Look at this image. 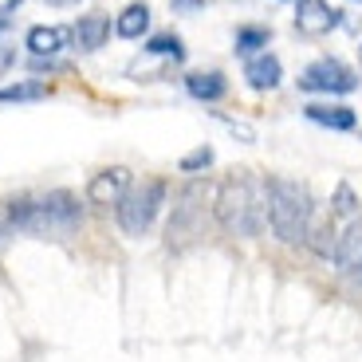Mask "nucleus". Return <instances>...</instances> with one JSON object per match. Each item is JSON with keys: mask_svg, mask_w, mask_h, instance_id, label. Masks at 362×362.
Listing matches in <instances>:
<instances>
[{"mask_svg": "<svg viewBox=\"0 0 362 362\" xmlns=\"http://www.w3.org/2000/svg\"><path fill=\"white\" fill-rule=\"evenodd\" d=\"M213 217L228 236H260L268 228V177L228 173L213 193Z\"/></svg>", "mask_w": 362, "mask_h": 362, "instance_id": "obj_1", "label": "nucleus"}, {"mask_svg": "<svg viewBox=\"0 0 362 362\" xmlns=\"http://www.w3.org/2000/svg\"><path fill=\"white\" fill-rule=\"evenodd\" d=\"M4 221L16 233H36V236H55V233H75L83 225V205L75 193L52 189L44 197H20L4 205Z\"/></svg>", "mask_w": 362, "mask_h": 362, "instance_id": "obj_2", "label": "nucleus"}, {"mask_svg": "<svg viewBox=\"0 0 362 362\" xmlns=\"http://www.w3.org/2000/svg\"><path fill=\"white\" fill-rule=\"evenodd\" d=\"M315 213V197L296 177H268V228L280 245H303Z\"/></svg>", "mask_w": 362, "mask_h": 362, "instance_id": "obj_3", "label": "nucleus"}, {"mask_svg": "<svg viewBox=\"0 0 362 362\" xmlns=\"http://www.w3.org/2000/svg\"><path fill=\"white\" fill-rule=\"evenodd\" d=\"M209 213H213V185H209V177H189L177 189V205H173L170 225H165V248L185 252L189 245H197L205 236Z\"/></svg>", "mask_w": 362, "mask_h": 362, "instance_id": "obj_4", "label": "nucleus"}, {"mask_svg": "<svg viewBox=\"0 0 362 362\" xmlns=\"http://www.w3.org/2000/svg\"><path fill=\"white\" fill-rule=\"evenodd\" d=\"M165 197H170V181L165 177H146V181H138V185H130V193L115 205L118 228L127 236H146L154 228Z\"/></svg>", "mask_w": 362, "mask_h": 362, "instance_id": "obj_5", "label": "nucleus"}, {"mask_svg": "<svg viewBox=\"0 0 362 362\" xmlns=\"http://www.w3.org/2000/svg\"><path fill=\"white\" fill-rule=\"evenodd\" d=\"M296 87L303 90V95L339 99V95H351V90H358V75H354V67H346L339 55H319V59H311V64L299 71Z\"/></svg>", "mask_w": 362, "mask_h": 362, "instance_id": "obj_6", "label": "nucleus"}, {"mask_svg": "<svg viewBox=\"0 0 362 362\" xmlns=\"http://www.w3.org/2000/svg\"><path fill=\"white\" fill-rule=\"evenodd\" d=\"M299 36L308 40H323L331 32L346 24V12L343 8H331V0H296V16H291Z\"/></svg>", "mask_w": 362, "mask_h": 362, "instance_id": "obj_7", "label": "nucleus"}, {"mask_svg": "<svg viewBox=\"0 0 362 362\" xmlns=\"http://www.w3.org/2000/svg\"><path fill=\"white\" fill-rule=\"evenodd\" d=\"M130 185H134V173L127 165H107L87 181V201L90 205H118L130 193Z\"/></svg>", "mask_w": 362, "mask_h": 362, "instance_id": "obj_8", "label": "nucleus"}, {"mask_svg": "<svg viewBox=\"0 0 362 362\" xmlns=\"http://www.w3.org/2000/svg\"><path fill=\"white\" fill-rule=\"evenodd\" d=\"M335 272L339 276H351V280H362V217L346 221V228L339 233L335 245Z\"/></svg>", "mask_w": 362, "mask_h": 362, "instance_id": "obj_9", "label": "nucleus"}, {"mask_svg": "<svg viewBox=\"0 0 362 362\" xmlns=\"http://www.w3.org/2000/svg\"><path fill=\"white\" fill-rule=\"evenodd\" d=\"M303 118H308V122H315V127L335 130V134H346V130L358 127V115H354V107H346V103H335V99L308 103V107H303Z\"/></svg>", "mask_w": 362, "mask_h": 362, "instance_id": "obj_10", "label": "nucleus"}, {"mask_svg": "<svg viewBox=\"0 0 362 362\" xmlns=\"http://www.w3.org/2000/svg\"><path fill=\"white\" fill-rule=\"evenodd\" d=\"M303 245H308V252H315L319 260H331V256H335L339 233H335V213H331V209H319V205H315Z\"/></svg>", "mask_w": 362, "mask_h": 362, "instance_id": "obj_11", "label": "nucleus"}, {"mask_svg": "<svg viewBox=\"0 0 362 362\" xmlns=\"http://www.w3.org/2000/svg\"><path fill=\"white\" fill-rule=\"evenodd\" d=\"M71 44H75V36H71V28H64V24H36V28H28V36H24L28 55H59Z\"/></svg>", "mask_w": 362, "mask_h": 362, "instance_id": "obj_12", "label": "nucleus"}, {"mask_svg": "<svg viewBox=\"0 0 362 362\" xmlns=\"http://www.w3.org/2000/svg\"><path fill=\"white\" fill-rule=\"evenodd\" d=\"M110 32H115V24H110L107 12H87V16H79L71 24V36H75L79 52H99V47H107Z\"/></svg>", "mask_w": 362, "mask_h": 362, "instance_id": "obj_13", "label": "nucleus"}, {"mask_svg": "<svg viewBox=\"0 0 362 362\" xmlns=\"http://www.w3.org/2000/svg\"><path fill=\"white\" fill-rule=\"evenodd\" d=\"M245 83L252 90H276L284 83V64H280V55H252V59H245Z\"/></svg>", "mask_w": 362, "mask_h": 362, "instance_id": "obj_14", "label": "nucleus"}, {"mask_svg": "<svg viewBox=\"0 0 362 362\" xmlns=\"http://www.w3.org/2000/svg\"><path fill=\"white\" fill-rule=\"evenodd\" d=\"M185 90H189V99H197V103H221L228 95V79H225V71H189L185 75Z\"/></svg>", "mask_w": 362, "mask_h": 362, "instance_id": "obj_15", "label": "nucleus"}, {"mask_svg": "<svg viewBox=\"0 0 362 362\" xmlns=\"http://www.w3.org/2000/svg\"><path fill=\"white\" fill-rule=\"evenodd\" d=\"M272 24H240L233 32V52L240 55V59H252V55H264L272 44Z\"/></svg>", "mask_w": 362, "mask_h": 362, "instance_id": "obj_16", "label": "nucleus"}, {"mask_svg": "<svg viewBox=\"0 0 362 362\" xmlns=\"http://www.w3.org/2000/svg\"><path fill=\"white\" fill-rule=\"evenodd\" d=\"M150 32V4L146 0H134L115 16V36L118 40H142Z\"/></svg>", "mask_w": 362, "mask_h": 362, "instance_id": "obj_17", "label": "nucleus"}, {"mask_svg": "<svg viewBox=\"0 0 362 362\" xmlns=\"http://www.w3.org/2000/svg\"><path fill=\"white\" fill-rule=\"evenodd\" d=\"M146 55H158V59H170V64H185V40L177 32H158L142 44Z\"/></svg>", "mask_w": 362, "mask_h": 362, "instance_id": "obj_18", "label": "nucleus"}, {"mask_svg": "<svg viewBox=\"0 0 362 362\" xmlns=\"http://www.w3.org/2000/svg\"><path fill=\"white\" fill-rule=\"evenodd\" d=\"M47 83L44 79H16L0 87V103H44Z\"/></svg>", "mask_w": 362, "mask_h": 362, "instance_id": "obj_19", "label": "nucleus"}, {"mask_svg": "<svg viewBox=\"0 0 362 362\" xmlns=\"http://www.w3.org/2000/svg\"><path fill=\"white\" fill-rule=\"evenodd\" d=\"M358 205H362V201H358V193H354V185H351V181H339L335 193H331V205H327V209H331L335 217L354 221V217H358Z\"/></svg>", "mask_w": 362, "mask_h": 362, "instance_id": "obj_20", "label": "nucleus"}, {"mask_svg": "<svg viewBox=\"0 0 362 362\" xmlns=\"http://www.w3.org/2000/svg\"><path fill=\"white\" fill-rule=\"evenodd\" d=\"M213 162H217V154H213V146H205V142H201L197 150H189V154L181 158V162H177V170H181V173H189V177H201V173H205Z\"/></svg>", "mask_w": 362, "mask_h": 362, "instance_id": "obj_21", "label": "nucleus"}, {"mask_svg": "<svg viewBox=\"0 0 362 362\" xmlns=\"http://www.w3.org/2000/svg\"><path fill=\"white\" fill-rule=\"evenodd\" d=\"M28 71L32 75H59V71H67V64L59 55H32L28 59Z\"/></svg>", "mask_w": 362, "mask_h": 362, "instance_id": "obj_22", "label": "nucleus"}, {"mask_svg": "<svg viewBox=\"0 0 362 362\" xmlns=\"http://www.w3.org/2000/svg\"><path fill=\"white\" fill-rule=\"evenodd\" d=\"M217 118H221V122L228 127V134H233V138H240L245 146H252V142H256V130L248 127V122H236V118H228V115H217Z\"/></svg>", "mask_w": 362, "mask_h": 362, "instance_id": "obj_23", "label": "nucleus"}, {"mask_svg": "<svg viewBox=\"0 0 362 362\" xmlns=\"http://www.w3.org/2000/svg\"><path fill=\"white\" fill-rule=\"evenodd\" d=\"M209 0H170L173 16H197V12H205Z\"/></svg>", "mask_w": 362, "mask_h": 362, "instance_id": "obj_24", "label": "nucleus"}, {"mask_svg": "<svg viewBox=\"0 0 362 362\" xmlns=\"http://www.w3.org/2000/svg\"><path fill=\"white\" fill-rule=\"evenodd\" d=\"M47 8H75V4H83V0H44Z\"/></svg>", "mask_w": 362, "mask_h": 362, "instance_id": "obj_25", "label": "nucleus"}, {"mask_svg": "<svg viewBox=\"0 0 362 362\" xmlns=\"http://www.w3.org/2000/svg\"><path fill=\"white\" fill-rule=\"evenodd\" d=\"M4 28H8V8L0 4V32H4Z\"/></svg>", "mask_w": 362, "mask_h": 362, "instance_id": "obj_26", "label": "nucleus"}, {"mask_svg": "<svg viewBox=\"0 0 362 362\" xmlns=\"http://www.w3.org/2000/svg\"><path fill=\"white\" fill-rule=\"evenodd\" d=\"M358 64H362V44H358Z\"/></svg>", "mask_w": 362, "mask_h": 362, "instance_id": "obj_27", "label": "nucleus"}, {"mask_svg": "<svg viewBox=\"0 0 362 362\" xmlns=\"http://www.w3.org/2000/svg\"><path fill=\"white\" fill-rule=\"evenodd\" d=\"M351 4H362V0H351Z\"/></svg>", "mask_w": 362, "mask_h": 362, "instance_id": "obj_28", "label": "nucleus"}, {"mask_svg": "<svg viewBox=\"0 0 362 362\" xmlns=\"http://www.w3.org/2000/svg\"><path fill=\"white\" fill-rule=\"evenodd\" d=\"M291 4H296V0H291Z\"/></svg>", "mask_w": 362, "mask_h": 362, "instance_id": "obj_29", "label": "nucleus"}]
</instances>
